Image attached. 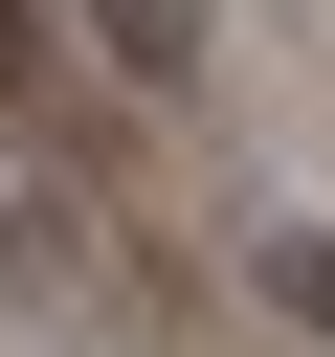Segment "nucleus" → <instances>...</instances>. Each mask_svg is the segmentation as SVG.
Returning a JSON list of instances; mask_svg holds the SVG:
<instances>
[{"label": "nucleus", "mask_w": 335, "mask_h": 357, "mask_svg": "<svg viewBox=\"0 0 335 357\" xmlns=\"http://www.w3.org/2000/svg\"><path fill=\"white\" fill-rule=\"evenodd\" d=\"M246 268H268V312H290V335H335V223H246Z\"/></svg>", "instance_id": "1"}, {"label": "nucleus", "mask_w": 335, "mask_h": 357, "mask_svg": "<svg viewBox=\"0 0 335 357\" xmlns=\"http://www.w3.org/2000/svg\"><path fill=\"white\" fill-rule=\"evenodd\" d=\"M112 67H134V89H179V67H201V0H112Z\"/></svg>", "instance_id": "2"}]
</instances>
